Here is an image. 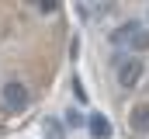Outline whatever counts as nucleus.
Returning a JSON list of instances; mask_svg holds the SVG:
<instances>
[{
  "instance_id": "obj_4",
  "label": "nucleus",
  "mask_w": 149,
  "mask_h": 139,
  "mask_svg": "<svg viewBox=\"0 0 149 139\" xmlns=\"http://www.w3.org/2000/svg\"><path fill=\"white\" fill-rule=\"evenodd\" d=\"M87 129H90V136H94V139H111V122H108L101 111H94V115H90Z\"/></svg>"
},
{
  "instance_id": "obj_8",
  "label": "nucleus",
  "mask_w": 149,
  "mask_h": 139,
  "mask_svg": "<svg viewBox=\"0 0 149 139\" xmlns=\"http://www.w3.org/2000/svg\"><path fill=\"white\" fill-rule=\"evenodd\" d=\"M66 122H70V125H83V118H80V111H76V108L66 111Z\"/></svg>"
},
{
  "instance_id": "obj_9",
  "label": "nucleus",
  "mask_w": 149,
  "mask_h": 139,
  "mask_svg": "<svg viewBox=\"0 0 149 139\" xmlns=\"http://www.w3.org/2000/svg\"><path fill=\"white\" fill-rule=\"evenodd\" d=\"M73 94H76V101H87V94H83V84L73 77Z\"/></svg>"
},
{
  "instance_id": "obj_1",
  "label": "nucleus",
  "mask_w": 149,
  "mask_h": 139,
  "mask_svg": "<svg viewBox=\"0 0 149 139\" xmlns=\"http://www.w3.org/2000/svg\"><path fill=\"white\" fill-rule=\"evenodd\" d=\"M0 94H3V104H7L10 111H24V108H28V87L17 84V80H7Z\"/></svg>"
},
{
  "instance_id": "obj_5",
  "label": "nucleus",
  "mask_w": 149,
  "mask_h": 139,
  "mask_svg": "<svg viewBox=\"0 0 149 139\" xmlns=\"http://www.w3.org/2000/svg\"><path fill=\"white\" fill-rule=\"evenodd\" d=\"M132 125H135L139 132H149V104H139V108L132 111Z\"/></svg>"
},
{
  "instance_id": "obj_6",
  "label": "nucleus",
  "mask_w": 149,
  "mask_h": 139,
  "mask_svg": "<svg viewBox=\"0 0 149 139\" xmlns=\"http://www.w3.org/2000/svg\"><path fill=\"white\" fill-rule=\"evenodd\" d=\"M42 132H45L49 139H66L63 125H59V118H45V122H42Z\"/></svg>"
},
{
  "instance_id": "obj_2",
  "label": "nucleus",
  "mask_w": 149,
  "mask_h": 139,
  "mask_svg": "<svg viewBox=\"0 0 149 139\" xmlns=\"http://www.w3.org/2000/svg\"><path fill=\"white\" fill-rule=\"evenodd\" d=\"M142 80V63L139 59H121V66H118V84L121 87H135Z\"/></svg>"
},
{
  "instance_id": "obj_7",
  "label": "nucleus",
  "mask_w": 149,
  "mask_h": 139,
  "mask_svg": "<svg viewBox=\"0 0 149 139\" xmlns=\"http://www.w3.org/2000/svg\"><path fill=\"white\" fill-rule=\"evenodd\" d=\"M132 49H139V52H142V49H149V32H146V28H139V32H135V38H132Z\"/></svg>"
},
{
  "instance_id": "obj_3",
  "label": "nucleus",
  "mask_w": 149,
  "mask_h": 139,
  "mask_svg": "<svg viewBox=\"0 0 149 139\" xmlns=\"http://www.w3.org/2000/svg\"><path fill=\"white\" fill-rule=\"evenodd\" d=\"M139 28H142L139 21H125L121 28H114V32H111V45H132V38H135Z\"/></svg>"
}]
</instances>
